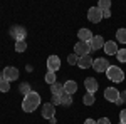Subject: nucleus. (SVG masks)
Here are the masks:
<instances>
[{"instance_id": "obj_1", "label": "nucleus", "mask_w": 126, "mask_h": 124, "mask_svg": "<svg viewBox=\"0 0 126 124\" xmlns=\"http://www.w3.org/2000/svg\"><path fill=\"white\" fill-rule=\"evenodd\" d=\"M39 106H40V96L37 94L35 91H32L30 94L24 96V101H22V109H24L25 112H34Z\"/></svg>"}, {"instance_id": "obj_2", "label": "nucleus", "mask_w": 126, "mask_h": 124, "mask_svg": "<svg viewBox=\"0 0 126 124\" xmlns=\"http://www.w3.org/2000/svg\"><path fill=\"white\" fill-rule=\"evenodd\" d=\"M106 77L113 82H123L125 81V72L121 70V67L118 66H109V69L106 70Z\"/></svg>"}, {"instance_id": "obj_3", "label": "nucleus", "mask_w": 126, "mask_h": 124, "mask_svg": "<svg viewBox=\"0 0 126 124\" xmlns=\"http://www.w3.org/2000/svg\"><path fill=\"white\" fill-rule=\"evenodd\" d=\"M2 76H3L5 81H9V82L17 81V79H19V69L14 67V66H7L3 70H2Z\"/></svg>"}, {"instance_id": "obj_4", "label": "nucleus", "mask_w": 126, "mask_h": 124, "mask_svg": "<svg viewBox=\"0 0 126 124\" xmlns=\"http://www.w3.org/2000/svg\"><path fill=\"white\" fill-rule=\"evenodd\" d=\"M10 35L15 39V42L25 40V37H27V30H25V27H22V25H14V27L10 29Z\"/></svg>"}, {"instance_id": "obj_5", "label": "nucleus", "mask_w": 126, "mask_h": 124, "mask_svg": "<svg viewBox=\"0 0 126 124\" xmlns=\"http://www.w3.org/2000/svg\"><path fill=\"white\" fill-rule=\"evenodd\" d=\"M87 20L93 22V24H99L103 20V12L97 7H91V9L87 10Z\"/></svg>"}, {"instance_id": "obj_6", "label": "nucleus", "mask_w": 126, "mask_h": 124, "mask_svg": "<svg viewBox=\"0 0 126 124\" xmlns=\"http://www.w3.org/2000/svg\"><path fill=\"white\" fill-rule=\"evenodd\" d=\"M109 62H108L104 57H99V59H94V62H93V69L96 70V72H106L108 69H109Z\"/></svg>"}, {"instance_id": "obj_7", "label": "nucleus", "mask_w": 126, "mask_h": 124, "mask_svg": "<svg viewBox=\"0 0 126 124\" xmlns=\"http://www.w3.org/2000/svg\"><path fill=\"white\" fill-rule=\"evenodd\" d=\"M104 99L116 104L118 101H119V91H118L116 87H108V89H104Z\"/></svg>"}, {"instance_id": "obj_8", "label": "nucleus", "mask_w": 126, "mask_h": 124, "mask_svg": "<svg viewBox=\"0 0 126 124\" xmlns=\"http://www.w3.org/2000/svg\"><path fill=\"white\" fill-rule=\"evenodd\" d=\"M89 52H91V47H89L87 42H78V44L74 45V54H78L79 57L89 55Z\"/></svg>"}, {"instance_id": "obj_9", "label": "nucleus", "mask_w": 126, "mask_h": 124, "mask_svg": "<svg viewBox=\"0 0 126 124\" xmlns=\"http://www.w3.org/2000/svg\"><path fill=\"white\" fill-rule=\"evenodd\" d=\"M54 114H56V106L52 102H46L42 106V117L44 119H52Z\"/></svg>"}, {"instance_id": "obj_10", "label": "nucleus", "mask_w": 126, "mask_h": 124, "mask_svg": "<svg viewBox=\"0 0 126 124\" xmlns=\"http://www.w3.org/2000/svg\"><path fill=\"white\" fill-rule=\"evenodd\" d=\"M47 69L50 70V72H56V70L61 69V59H59V55H49Z\"/></svg>"}, {"instance_id": "obj_11", "label": "nucleus", "mask_w": 126, "mask_h": 124, "mask_svg": "<svg viewBox=\"0 0 126 124\" xmlns=\"http://www.w3.org/2000/svg\"><path fill=\"white\" fill-rule=\"evenodd\" d=\"M104 39L101 37V35H94V37L91 39V42H89V47H91V50H99V49L104 47Z\"/></svg>"}, {"instance_id": "obj_12", "label": "nucleus", "mask_w": 126, "mask_h": 124, "mask_svg": "<svg viewBox=\"0 0 126 124\" xmlns=\"http://www.w3.org/2000/svg\"><path fill=\"white\" fill-rule=\"evenodd\" d=\"M84 87H86V91L89 92V94H94L97 91V81L94 79V77H87L86 81H84Z\"/></svg>"}, {"instance_id": "obj_13", "label": "nucleus", "mask_w": 126, "mask_h": 124, "mask_svg": "<svg viewBox=\"0 0 126 124\" xmlns=\"http://www.w3.org/2000/svg\"><path fill=\"white\" fill-rule=\"evenodd\" d=\"M103 49H104V52H106L108 55H116L118 50H119V49H118V44H116V42H113V40H108Z\"/></svg>"}, {"instance_id": "obj_14", "label": "nucleus", "mask_w": 126, "mask_h": 124, "mask_svg": "<svg viewBox=\"0 0 126 124\" xmlns=\"http://www.w3.org/2000/svg\"><path fill=\"white\" fill-rule=\"evenodd\" d=\"M93 62H94V59L91 57V55H82V57H79L78 66L81 69H89V67H93Z\"/></svg>"}, {"instance_id": "obj_15", "label": "nucleus", "mask_w": 126, "mask_h": 124, "mask_svg": "<svg viewBox=\"0 0 126 124\" xmlns=\"http://www.w3.org/2000/svg\"><path fill=\"white\" fill-rule=\"evenodd\" d=\"M78 37H79V42H87V44H89L91 39L94 37V35L91 34V30H89V29H81L78 32Z\"/></svg>"}, {"instance_id": "obj_16", "label": "nucleus", "mask_w": 126, "mask_h": 124, "mask_svg": "<svg viewBox=\"0 0 126 124\" xmlns=\"http://www.w3.org/2000/svg\"><path fill=\"white\" fill-rule=\"evenodd\" d=\"M76 91H78V82L76 81H66L64 82V92H67V94H76Z\"/></svg>"}, {"instance_id": "obj_17", "label": "nucleus", "mask_w": 126, "mask_h": 124, "mask_svg": "<svg viewBox=\"0 0 126 124\" xmlns=\"http://www.w3.org/2000/svg\"><path fill=\"white\" fill-rule=\"evenodd\" d=\"M64 92V84H59V82H54L50 86V94L52 96H61Z\"/></svg>"}, {"instance_id": "obj_18", "label": "nucleus", "mask_w": 126, "mask_h": 124, "mask_svg": "<svg viewBox=\"0 0 126 124\" xmlns=\"http://www.w3.org/2000/svg\"><path fill=\"white\" fill-rule=\"evenodd\" d=\"M72 104V96L67 92H62L61 94V106H71Z\"/></svg>"}, {"instance_id": "obj_19", "label": "nucleus", "mask_w": 126, "mask_h": 124, "mask_svg": "<svg viewBox=\"0 0 126 124\" xmlns=\"http://www.w3.org/2000/svg\"><path fill=\"white\" fill-rule=\"evenodd\" d=\"M116 40L121 42V44H126V29H118L116 30Z\"/></svg>"}, {"instance_id": "obj_20", "label": "nucleus", "mask_w": 126, "mask_h": 124, "mask_svg": "<svg viewBox=\"0 0 126 124\" xmlns=\"http://www.w3.org/2000/svg\"><path fill=\"white\" fill-rule=\"evenodd\" d=\"M82 102H84L86 106H93L94 102H96V97H94V94L86 92V94H84V97H82Z\"/></svg>"}, {"instance_id": "obj_21", "label": "nucleus", "mask_w": 126, "mask_h": 124, "mask_svg": "<svg viewBox=\"0 0 126 124\" xmlns=\"http://www.w3.org/2000/svg\"><path fill=\"white\" fill-rule=\"evenodd\" d=\"M19 91H20V94H24V96H27V94L32 92V89H30V86L27 84V82H22V84L19 86Z\"/></svg>"}, {"instance_id": "obj_22", "label": "nucleus", "mask_w": 126, "mask_h": 124, "mask_svg": "<svg viewBox=\"0 0 126 124\" xmlns=\"http://www.w3.org/2000/svg\"><path fill=\"white\" fill-rule=\"evenodd\" d=\"M109 7H111V2L109 0H99V3H97V9L101 10V12L109 10Z\"/></svg>"}, {"instance_id": "obj_23", "label": "nucleus", "mask_w": 126, "mask_h": 124, "mask_svg": "<svg viewBox=\"0 0 126 124\" xmlns=\"http://www.w3.org/2000/svg\"><path fill=\"white\" fill-rule=\"evenodd\" d=\"M15 50H17V52H25V50H27V42H25V40L15 42Z\"/></svg>"}, {"instance_id": "obj_24", "label": "nucleus", "mask_w": 126, "mask_h": 124, "mask_svg": "<svg viewBox=\"0 0 126 124\" xmlns=\"http://www.w3.org/2000/svg\"><path fill=\"white\" fill-rule=\"evenodd\" d=\"M46 82H47V84H50V86H52L54 82H57V81H56V72L47 70V74H46Z\"/></svg>"}, {"instance_id": "obj_25", "label": "nucleus", "mask_w": 126, "mask_h": 124, "mask_svg": "<svg viewBox=\"0 0 126 124\" xmlns=\"http://www.w3.org/2000/svg\"><path fill=\"white\" fill-rule=\"evenodd\" d=\"M9 91H10V82L5 81V79H2L0 81V92H9Z\"/></svg>"}, {"instance_id": "obj_26", "label": "nucleus", "mask_w": 126, "mask_h": 124, "mask_svg": "<svg viewBox=\"0 0 126 124\" xmlns=\"http://www.w3.org/2000/svg\"><path fill=\"white\" fill-rule=\"evenodd\" d=\"M116 59L119 62H126V49H119V50H118Z\"/></svg>"}, {"instance_id": "obj_27", "label": "nucleus", "mask_w": 126, "mask_h": 124, "mask_svg": "<svg viewBox=\"0 0 126 124\" xmlns=\"http://www.w3.org/2000/svg\"><path fill=\"white\" fill-rule=\"evenodd\" d=\"M78 60H79V55H78V54H69V55H67V62L71 64V66L78 64Z\"/></svg>"}, {"instance_id": "obj_28", "label": "nucleus", "mask_w": 126, "mask_h": 124, "mask_svg": "<svg viewBox=\"0 0 126 124\" xmlns=\"http://www.w3.org/2000/svg\"><path fill=\"white\" fill-rule=\"evenodd\" d=\"M125 102H126V91H123V92H119V101H118L116 104L121 106V104H125Z\"/></svg>"}, {"instance_id": "obj_29", "label": "nucleus", "mask_w": 126, "mask_h": 124, "mask_svg": "<svg viewBox=\"0 0 126 124\" xmlns=\"http://www.w3.org/2000/svg\"><path fill=\"white\" fill-rule=\"evenodd\" d=\"M119 123L126 124V109H123V111L119 112Z\"/></svg>"}, {"instance_id": "obj_30", "label": "nucleus", "mask_w": 126, "mask_h": 124, "mask_svg": "<svg viewBox=\"0 0 126 124\" xmlns=\"http://www.w3.org/2000/svg\"><path fill=\"white\" fill-rule=\"evenodd\" d=\"M52 104L61 106V96H52Z\"/></svg>"}, {"instance_id": "obj_31", "label": "nucleus", "mask_w": 126, "mask_h": 124, "mask_svg": "<svg viewBox=\"0 0 126 124\" xmlns=\"http://www.w3.org/2000/svg\"><path fill=\"white\" fill-rule=\"evenodd\" d=\"M97 124H111V121H109L108 117H101V119L97 121Z\"/></svg>"}, {"instance_id": "obj_32", "label": "nucleus", "mask_w": 126, "mask_h": 124, "mask_svg": "<svg viewBox=\"0 0 126 124\" xmlns=\"http://www.w3.org/2000/svg\"><path fill=\"white\" fill-rule=\"evenodd\" d=\"M111 17V10H104L103 12V19H109Z\"/></svg>"}, {"instance_id": "obj_33", "label": "nucleus", "mask_w": 126, "mask_h": 124, "mask_svg": "<svg viewBox=\"0 0 126 124\" xmlns=\"http://www.w3.org/2000/svg\"><path fill=\"white\" fill-rule=\"evenodd\" d=\"M84 124H97V121H94V119H86Z\"/></svg>"}, {"instance_id": "obj_34", "label": "nucleus", "mask_w": 126, "mask_h": 124, "mask_svg": "<svg viewBox=\"0 0 126 124\" xmlns=\"http://www.w3.org/2000/svg\"><path fill=\"white\" fill-rule=\"evenodd\" d=\"M25 69H27V72H32V70H34V67L30 66V64H29V66H25Z\"/></svg>"}, {"instance_id": "obj_35", "label": "nucleus", "mask_w": 126, "mask_h": 124, "mask_svg": "<svg viewBox=\"0 0 126 124\" xmlns=\"http://www.w3.org/2000/svg\"><path fill=\"white\" fill-rule=\"evenodd\" d=\"M2 79H3V76H2V70H0V81H2Z\"/></svg>"}, {"instance_id": "obj_36", "label": "nucleus", "mask_w": 126, "mask_h": 124, "mask_svg": "<svg viewBox=\"0 0 126 124\" xmlns=\"http://www.w3.org/2000/svg\"><path fill=\"white\" fill-rule=\"evenodd\" d=\"M119 124H121V123H119Z\"/></svg>"}]
</instances>
